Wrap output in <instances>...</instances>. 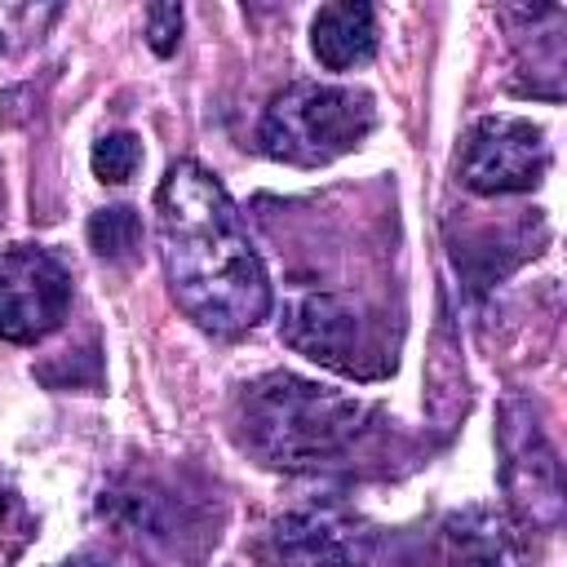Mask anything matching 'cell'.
I'll return each mask as SVG.
<instances>
[{
	"instance_id": "obj_1",
	"label": "cell",
	"mask_w": 567,
	"mask_h": 567,
	"mask_svg": "<svg viewBox=\"0 0 567 567\" xmlns=\"http://www.w3.org/2000/svg\"><path fill=\"white\" fill-rule=\"evenodd\" d=\"M155 244L168 292L190 323L239 337L270 310V275L226 186L195 159H177L155 190Z\"/></svg>"
},
{
	"instance_id": "obj_2",
	"label": "cell",
	"mask_w": 567,
	"mask_h": 567,
	"mask_svg": "<svg viewBox=\"0 0 567 567\" xmlns=\"http://www.w3.org/2000/svg\"><path fill=\"white\" fill-rule=\"evenodd\" d=\"M235 443L270 470H328L350 461L372 434L377 412L363 399L292 372H266L235 399Z\"/></svg>"
},
{
	"instance_id": "obj_3",
	"label": "cell",
	"mask_w": 567,
	"mask_h": 567,
	"mask_svg": "<svg viewBox=\"0 0 567 567\" xmlns=\"http://www.w3.org/2000/svg\"><path fill=\"white\" fill-rule=\"evenodd\" d=\"M377 124V102L363 89L297 80L270 97L257 124V142L270 159L319 168L354 151Z\"/></svg>"
},
{
	"instance_id": "obj_4",
	"label": "cell",
	"mask_w": 567,
	"mask_h": 567,
	"mask_svg": "<svg viewBox=\"0 0 567 567\" xmlns=\"http://www.w3.org/2000/svg\"><path fill=\"white\" fill-rule=\"evenodd\" d=\"M102 509L111 514V523L137 554L173 563V567L199 563V554L217 540V523L208 505L155 474H133L106 496Z\"/></svg>"
},
{
	"instance_id": "obj_5",
	"label": "cell",
	"mask_w": 567,
	"mask_h": 567,
	"mask_svg": "<svg viewBox=\"0 0 567 567\" xmlns=\"http://www.w3.org/2000/svg\"><path fill=\"white\" fill-rule=\"evenodd\" d=\"M71 306L66 266L40 244L0 248V337L31 346L49 337Z\"/></svg>"
},
{
	"instance_id": "obj_6",
	"label": "cell",
	"mask_w": 567,
	"mask_h": 567,
	"mask_svg": "<svg viewBox=\"0 0 567 567\" xmlns=\"http://www.w3.org/2000/svg\"><path fill=\"white\" fill-rule=\"evenodd\" d=\"M372 527L346 505H301L270 523L261 558L270 567H368Z\"/></svg>"
},
{
	"instance_id": "obj_7",
	"label": "cell",
	"mask_w": 567,
	"mask_h": 567,
	"mask_svg": "<svg viewBox=\"0 0 567 567\" xmlns=\"http://www.w3.org/2000/svg\"><path fill=\"white\" fill-rule=\"evenodd\" d=\"M549 168L545 133L518 115H483L461 151V182L478 195L532 190Z\"/></svg>"
},
{
	"instance_id": "obj_8",
	"label": "cell",
	"mask_w": 567,
	"mask_h": 567,
	"mask_svg": "<svg viewBox=\"0 0 567 567\" xmlns=\"http://www.w3.org/2000/svg\"><path fill=\"white\" fill-rule=\"evenodd\" d=\"M501 447H505V492L518 505V514L532 527H554L563 487H558V461L545 443L536 416L527 403H505L501 412Z\"/></svg>"
},
{
	"instance_id": "obj_9",
	"label": "cell",
	"mask_w": 567,
	"mask_h": 567,
	"mask_svg": "<svg viewBox=\"0 0 567 567\" xmlns=\"http://www.w3.org/2000/svg\"><path fill=\"white\" fill-rule=\"evenodd\" d=\"M439 540H443V567H527L532 558L527 523L487 505L447 514Z\"/></svg>"
},
{
	"instance_id": "obj_10",
	"label": "cell",
	"mask_w": 567,
	"mask_h": 567,
	"mask_svg": "<svg viewBox=\"0 0 567 567\" xmlns=\"http://www.w3.org/2000/svg\"><path fill=\"white\" fill-rule=\"evenodd\" d=\"M284 337L306 359H319L328 368L354 372L350 354L359 350V323H354V315L337 297H306V301H297L288 310V319H284Z\"/></svg>"
},
{
	"instance_id": "obj_11",
	"label": "cell",
	"mask_w": 567,
	"mask_h": 567,
	"mask_svg": "<svg viewBox=\"0 0 567 567\" xmlns=\"http://www.w3.org/2000/svg\"><path fill=\"white\" fill-rule=\"evenodd\" d=\"M310 44H315V58L328 71L363 66L377 53V9L363 4V0L323 4L310 22Z\"/></svg>"
},
{
	"instance_id": "obj_12",
	"label": "cell",
	"mask_w": 567,
	"mask_h": 567,
	"mask_svg": "<svg viewBox=\"0 0 567 567\" xmlns=\"http://www.w3.org/2000/svg\"><path fill=\"white\" fill-rule=\"evenodd\" d=\"M89 244L97 257L106 261H128L142 244V221L128 204H111V208H97L93 221H89Z\"/></svg>"
},
{
	"instance_id": "obj_13",
	"label": "cell",
	"mask_w": 567,
	"mask_h": 567,
	"mask_svg": "<svg viewBox=\"0 0 567 567\" xmlns=\"http://www.w3.org/2000/svg\"><path fill=\"white\" fill-rule=\"evenodd\" d=\"M58 4H0V53H22L58 22Z\"/></svg>"
},
{
	"instance_id": "obj_14",
	"label": "cell",
	"mask_w": 567,
	"mask_h": 567,
	"mask_svg": "<svg viewBox=\"0 0 567 567\" xmlns=\"http://www.w3.org/2000/svg\"><path fill=\"white\" fill-rule=\"evenodd\" d=\"M137 164H142V142L133 133L120 128V133H102L93 142V173H97V182L120 186V182H128L137 173Z\"/></svg>"
},
{
	"instance_id": "obj_15",
	"label": "cell",
	"mask_w": 567,
	"mask_h": 567,
	"mask_svg": "<svg viewBox=\"0 0 567 567\" xmlns=\"http://www.w3.org/2000/svg\"><path fill=\"white\" fill-rule=\"evenodd\" d=\"M146 40L159 58H168L182 40V9L177 4H151L146 9Z\"/></svg>"
},
{
	"instance_id": "obj_16",
	"label": "cell",
	"mask_w": 567,
	"mask_h": 567,
	"mask_svg": "<svg viewBox=\"0 0 567 567\" xmlns=\"http://www.w3.org/2000/svg\"><path fill=\"white\" fill-rule=\"evenodd\" d=\"M22 509H18V496H13V487H9V478L0 474V536L9 532V523L18 518Z\"/></svg>"
},
{
	"instance_id": "obj_17",
	"label": "cell",
	"mask_w": 567,
	"mask_h": 567,
	"mask_svg": "<svg viewBox=\"0 0 567 567\" xmlns=\"http://www.w3.org/2000/svg\"><path fill=\"white\" fill-rule=\"evenodd\" d=\"M58 567H115V563L102 558V554H75V558H66V563H58Z\"/></svg>"
}]
</instances>
